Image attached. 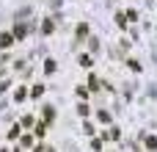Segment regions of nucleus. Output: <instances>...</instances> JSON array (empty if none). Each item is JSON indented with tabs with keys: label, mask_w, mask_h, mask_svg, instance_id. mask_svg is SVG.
Returning <instances> with one entry per match:
<instances>
[{
	"label": "nucleus",
	"mask_w": 157,
	"mask_h": 152,
	"mask_svg": "<svg viewBox=\"0 0 157 152\" xmlns=\"http://www.w3.org/2000/svg\"><path fill=\"white\" fill-rule=\"evenodd\" d=\"M11 42H14V36H11V33H3V36H0V47H8Z\"/></svg>",
	"instance_id": "nucleus-1"
}]
</instances>
